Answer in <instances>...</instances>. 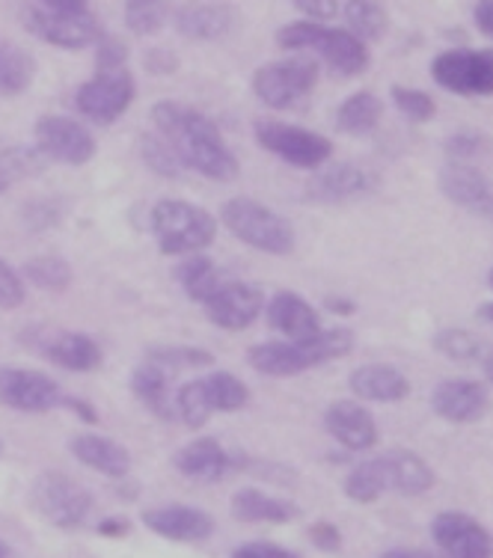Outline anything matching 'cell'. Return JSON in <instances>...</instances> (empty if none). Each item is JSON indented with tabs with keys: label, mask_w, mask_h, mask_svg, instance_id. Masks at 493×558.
I'll use <instances>...</instances> for the list:
<instances>
[{
	"label": "cell",
	"mask_w": 493,
	"mask_h": 558,
	"mask_svg": "<svg viewBox=\"0 0 493 558\" xmlns=\"http://www.w3.org/2000/svg\"><path fill=\"white\" fill-rule=\"evenodd\" d=\"M491 289H493V268H491Z\"/></svg>",
	"instance_id": "obj_61"
},
{
	"label": "cell",
	"mask_w": 493,
	"mask_h": 558,
	"mask_svg": "<svg viewBox=\"0 0 493 558\" xmlns=\"http://www.w3.org/2000/svg\"><path fill=\"white\" fill-rule=\"evenodd\" d=\"M377 558H443L437 553H431V549H417V547H396V549H386Z\"/></svg>",
	"instance_id": "obj_54"
},
{
	"label": "cell",
	"mask_w": 493,
	"mask_h": 558,
	"mask_svg": "<svg viewBox=\"0 0 493 558\" xmlns=\"http://www.w3.org/2000/svg\"><path fill=\"white\" fill-rule=\"evenodd\" d=\"M386 473H389V490L401 496H422L434 487V473L419 454L408 449H393L384 454Z\"/></svg>",
	"instance_id": "obj_29"
},
{
	"label": "cell",
	"mask_w": 493,
	"mask_h": 558,
	"mask_svg": "<svg viewBox=\"0 0 493 558\" xmlns=\"http://www.w3.org/2000/svg\"><path fill=\"white\" fill-rule=\"evenodd\" d=\"M479 318L488 324H493V301L484 303V306H479Z\"/></svg>",
	"instance_id": "obj_57"
},
{
	"label": "cell",
	"mask_w": 493,
	"mask_h": 558,
	"mask_svg": "<svg viewBox=\"0 0 493 558\" xmlns=\"http://www.w3.org/2000/svg\"><path fill=\"white\" fill-rule=\"evenodd\" d=\"M176 31L182 33L184 39L193 43H217L232 33L236 27V10L229 3H215V0H193L184 3L172 15Z\"/></svg>",
	"instance_id": "obj_22"
},
{
	"label": "cell",
	"mask_w": 493,
	"mask_h": 558,
	"mask_svg": "<svg viewBox=\"0 0 493 558\" xmlns=\"http://www.w3.org/2000/svg\"><path fill=\"white\" fill-rule=\"evenodd\" d=\"M434 84L455 96H493V48H452L431 63Z\"/></svg>",
	"instance_id": "obj_13"
},
{
	"label": "cell",
	"mask_w": 493,
	"mask_h": 558,
	"mask_svg": "<svg viewBox=\"0 0 493 558\" xmlns=\"http://www.w3.org/2000/svg\"><path fill=\"white\" fill-rule=\"evenodd\" d=\"M36 149L43 158L65 167H84L96 158V137L86 129L84 122L63 113H45L36 119Z\"/></svg>",
	"instance_id": "obj_12"
},
{
	"label": "cell",
	"mask_w": 493,
	"mask_h": 558,
	"mask_svg": "<svg viewBox=\"0 0 493 558\" xmlns=\"http://www.w3.org/2000/svg\"><path fill=\"white\" fill-rule=\"evenodd\" d=\"M434 348L440 354L449 356L455 363H476L484 356V344L482 339H476L467 330H458V327H446L434 336Z\"/></svg>",
	"instance_id": "obj_41"
},
{
	"label": "cell",
	"mask_w": 493,
	"mask_h": 558,
	"mask_svg": "<svg viewBox=\"0 0 493 558\" xmlns=\"http://www.w3.org/2000/svg\"><path fill=\"white\" fill-rule=\"evenodd\" d=\"M324 428L348 451H369L377 446V422L360 401L342 398L324 410Z\"/></svg>",
	"instance_id": "obj_18"
},
{
	"label": "cell",
	"mask_w": 493,
	"mask_h": 558,
	"mask_svg": "<svg viewBox=\"0 0 493 558\" xmlns=\"http://www.w3.org/2000/svg\"><path fill=\"white\" fill-rule=\"evenodd\" d=\"M345 496L357 505H372L389 490V473H386L384 454L372 458V461L357 463L351 473L345 475L342 484Z\"/></svg>",
	"instance_id": "obj_32"
},
{
	"label": "cell",
	"mask_w": 493,
	"mask_h": 558,
	"mask_svg": "<svg viewBox=\"0 0 493 558\" xmlns=\"http://www.w3.org/2000/svg\"><path fill=\"white\" fill-rule=\"evenodd\" d=\"M63 408L69 410V413H75V418H81L84 425H98V410L93 408V404H89L86 398L69 396V392H65Z\"/></svg>",
	"instance_id": "obj_50"
},
{
	"label": "cell",
	"mask_w": 493,
	"mask_h": 558,
	"mask_svg": "<svg viewBox=\"0 0 493 558\" xmlns=\"http://www.w3.org/2000/svg\"><path fill=\"white\" fill-rule=\"evenodd\" d=\"M143 65H146V72H152V75H170V72L179 69V57L167 51V48H152L143 57Z\"/></svg>",
	"instance_id": "obj_49"
},
{
	"label": "cell",
	"mask_w": 493,
	"mask_h": 558,
	"mask_svg": "<svg viewBox=\"0 0 493 558\" xmlns=\"http://www.w3.org/2000/svg\"><path fill=\"white\" fill-rule=\"evenodd\" d=\"M27 298V282L22 270H15L10 262L0 258V310H19Z\"/></svg>",
	"instance_id": "obj_43"
},
{
	"label": "cell",
	"mask_w": 493,
	"mask_h": 558,
	"mask_svg": "<svg viewBox=\"0 0 493 558\" xmlns=\"http://www.w3.org/2000/svg\"><path fill=\"white\" fill-rule=\"evenodd\" d=\"M0 558H12L10 544H7V541H3V537H0Z\"/></svg>",
	"instance_id": "obj_59"
},
{
	"label": "cell",
	"mask_w": 493,
	"mask_h": 558,
	"mask_svg": "<svg viewBox=\"0 0 493 558\" xmlns=\"http://www.w3.org/2000/svg\"><path fill=\"white\" fill-rule=\"evenodd\" d=\"M472 19H476V24H479V31H482L484 36H493V0H479Z\"/></svg>",
	"instance_id": "obj_52"
},
{
	"label": "cell",
	"mask_w": 493,
	"mask_h": 558,
	"mask_svg": "<svg viewBox=\"0 0 493 558\" xmlns=\"http://www.w3.org/2000/svg\"><path fill=\"white\" fill-rule=\"evenodd\" d=\"M69 451L75 454L77 463L86 470L108 478H129L131 473V451L105 434H77L69 440Z\"/></svg>",
	"instance_id": "obj_25"
},
{
	"label": "cell",
	"mask_w": 493,
	"mask_h": 558,
	"mask_svg": "<svg viewBox=\"0 0 493 558\" xmlns=\"http://www.w3.org/2000/svg\"><path fill=\"white\" fill-rule=\"evenodd\" d=\"M140 158H143V163L152 172H158L164 179H179L184 172V167L176 158V151H172L170 140L164 137V134H143L140 137Z\"/></svg>",
	"instance_id": "obj_40"
},
{
	"label": "cell",
	"mask_w": 493,
	"mask_h": 558,
	"mask_svg": "<svg viewBox=\"0 0 493 558\" xmlns=\"http://www.w3.org/2000/svg\"><path fill=\"white\" fill-rule=\"evenodd\" d=\"M0 458H3V440H0Z\"/></svg>",
	"instance_id": "obj_60"
},
{
	"label": "cell",
	"mask_w": 493,
	"mask_h": 558,
	"mask_svg": "<svg viewBox=\"0 0 493 558\" xmlns=\"http://www.w3.org/2000/svg\"><path fill=\"white\" fill-rule=\"evenodd\" d=\"M298 514H301L298 505L265 494L258 487H241L232 496V517L241 520V523H270V526H279V523H291Z\"/></svg>",
	"instance_id": "obj_27"
},
{
	"label": "cell",
	"mask_w": 493,
	"mask_h": 558,
	"mask_svg": "<svg viewBox=\"0 0 493 558\" xmlns=\"http://www.w3.org/2000/svg\"><path fill=\"white\" fill-rule=\"evenodd\" d=\"M24 27L43 39L51 48L60 51H84L93 48L101 36L96 15L89 10L84 12H51L39 7V3H27L24 7Z\"/></svg>",
	"instance_id": "obj_11"
},
{
	"label": "cell",
	"mask_w": 493,
	"mask_h": 558,
	"mask_svg": "<svg viewBox=\"0 0 493 558\" xmlns=\"http://www.w3.org/2000/svg\"><path fill=\"white\" fill-rule=\"evenodd\" d=\"M488 146V140L482 134H476V131H461V134H452L446 140V155L449 158H476L479 151Z\"/></svg>",
	"instance_id": "obj_46"
},
{
	"label": "cell",
	"mask_w": 493,
	"mask_h": 558,
	"mask_svg": "<svg viewBox=\"0 0 493 558\" xmlns=\"http://www.w3.org/2000/svg\"><path fill=\"white\" fill-rule=\"evenodd\" d=\"M152 125L170 140L172 151L184 170L220 184L232 182L241 170L224 131L217 129L215 119L205 117L203 110L164 98L152 105Z\"/></svg>",
	"instance_id": "obj_1"
},
{
	"label": "cell",
	"mask_w": 493,
	"mask_h": 558,
	"mask_svg": "<svg viewBox=\"0 0 493 558\" xmlns=\"http://www.w3.org/2000/svg\"><path fill=\"white\" fill-rule=\"evenodd\" d=\"M172 466L188 482L217 484L236 470V454H229L215 437H200V440L188 442V446L176 451Z\"/></svg>",
	"instance_id": "obj_20"
},
{
	"label": "cell",
	"mask_w": 493,
	"mask_h": 558,
	"mask_svg": "<svg viewBox=\"0 0 493 558\" xmlns=\"http://www.w3.org/2000/svg\"><path fill=\"white\" fill-rule=\"evenodd\" d=\"M431 537L443 558H493V535L464 511H440L431 520Z\"/></svg>",
	"instance_id": "obj_16"
},
{
	"label": "cell",
	"mask_w": 493,
	"mask_h": 558,
	"mask_svg": "<svg viewBox=\"0 0 493 558\" xmlns=\"http://www.w3.org/2000/svg\"><path fill=\"white\" fill-rule=\"evenodd\" d=\"M229 558H301V553L270 544V541H250V544H241V547L232 549Z\"/></svg>",
	"instance_id": "obj_45"
},
{
	"label": "cell",
	"mask_w": 493,
	"mask_h": 558,
	"mask_svg": "<svg viewBox=\"0 0 493 558\" xmlns=\"http://www.w3.org/2000/svg\"><path fill=\"white\" fill-rule=\"evenodd\" d=\"M143 526L176 544H203L215 535V517L193 505H158L143 511Z\"/></svg>",
	"instance_id": "obj_17"
},
{
	"label": "cell",
	"mask_w": 493,
	"mask_h": 558,
	"mask_svg": "<svg viewBox=\"0 0 493 558\" xmlns=\"http://www.w3.org/2000/svg\"><path fill=\"white\" fill-rule=\"evenodd\" d=\"M149 229L161 256L184 258L215 244L217 217L188 199H158L149 211Z\"/></svg>",
	"instance_id": "obj_4"
},
{
	"label": "cell",
	"mask_w": 493,
	"mask_h": 558,
	"mask_svg": "<svg viewBox=\"0 0 493 558\" xmlns=\"http://www.w3.org/2000/svg\"><path fill=\"white\" fill-rule=\"evenodd\" d=\"M7 191H10V172L0 163V194H7Z\"/></svg>",
	"instance_id": "obj_58"
},
{
	"label": "cell",
	"mask_w": 493,
	"mask_h": 558,
	"mask_svg": "<svg viewBox=\"0 0 493 558\" xmlns=\"http://www.w3.org/2000/svg\"><path fill=\"white\" fill-rule=\"evenodd\" d=\"M372 187H375V179L363 167H357V163H330L327 167L324 163V170L312 179L306 194L315 203L339 205L348 203V199H357V196H365Z\"/></svg>",
	"instance_id": "obj_24"
},
{
	"label": "cell",
	"mask_w": 493,
	"mask_h": 558,
	"mask_svg": "<svg viewBox=\"0 0 493 558\" xmlns=\"http://www.w3.org/2000/svg\"><path fill=\"white\" fill-rule=\"evenodd\" d=\"M354 351V333L348 327L318 330L306 339H282V342H258L246 351V363L265 377H294L315 365L342 360Z\"/></svg>",
	"instance_id": "obj_2"
},
{
	"label": "cell",
	"mask_w": 493,
	"mask_h": 558,
	"mask_svg": "<svg viewBox=\"0 0 493 558\" xmlns=\"http://www.w3.org/2000/svg\"><path fill=\"white\" fill-rule=\"evenodd\" d=\"M39 7L51 12H84L89 10V0H39Z\"/></svg>",
	"instance_id": "obj_53"
},
{
	"label": "cell",
	"mask_w": 493,
	"mask_h": 558,
	"mask_svg": "<svg viewBox=\"0 0 493 558\" xmlns=\"http://www.w3.org/2000/svg\"><path fill=\"white\" fill-rule=\"evenodd\" d=\"M220 223L236 241H241L250 250H258V253L289 256L294 250V226L253 196L226 199L224 208H220Z\"/></svg>",
	"instance_id": "obj_5"
},
{
	"label": "cell",
	"mask_w": 493,
	"mask_h": 558,
	"mask_svg": "<svg viewBox=\"0 0 493 558\" xmlns=\"http://www.w3.org/2000/svg\"><path fill=\"white\" fill-rule=\"evenodd\" d=\"M256 143L265 151L282 163H289L294 170H322L324 163H330L333 143L318 131L279 122V119H258L253 125Z\"/></svg>",
	"instance_id": "obj_6"
},
{
	"label": "cell",
	"mask_w": 493,
	"mask_h": 558,
	"mask_svg": "<svg viewBox=\"0 0 493 558\" xmlns=\"http://www.w3.org/2000/svg\"><path fill=\"white\" fill-rule=\"evenodd\" d=\"M265 322L282 339H306L322 330V315L298 291H277L265 303Z\"/></svg>",
	"instance_id": "obj_23"
},
{
	"label": "cell",
	"mask_w": 493,
	"mask_h": 558,
	"mask_svg": "<svg viewBox=\"0 0 493 558\" xmlns=\"http://www.w3.org/2000/svg\"><path fill=\"white\" fill-rule=\"evenodd\" d=\"M324 310L333 312V315H339V318H345V315H354L357 303L348 301V298H327V301H324Z\"/></svg>",
	"instance_id": "obj_55"
},
{
	"label": "cell",
	"mask_w": 493,
	"mask_h": 558,
	"mask_svg": "<svg viewBox=\"0 0 493 558\" xmlns=\"http://www.w3.org/2000/svg\"><path fill=\"white\" fill-rule=\"evenodd\" d=\"M348 387L360 401H375V404H396L401 398H408L410 380L396 365L369 363L360 365L348 377Z\"/></svg>",
	"instance_id": "obj_26"
},
{
	"label": "cell",
	"mask_w": 493,
	"mask_h": 558,
	"mask_svg": "<svg viewBox=\"0 0 493 558\" xmlns=\"http://www.w3.org/2000/svg\"><path fill=\"white\" fill-rule=\"evenodd\" d=\"M146 360L161 365L167 372H184V368H203V365L215 363V356L205 348L196 344H152L146 351Z\"/></svg>",
	"instance_id": "obj_38"
},
{
	"label": "cell",
	"mask_w": 493,
	"mask_h": 558,
	"mask_svg": "<svg viewBox=\"0 0 493 558\" xmlns=\"http://www.w3.org/2000/svg\"><path fill=\"white\" fill-rule=\"evenodd\" d=\"M24 282H31L33 289L39 291H51V294H60L72 286V279H75V270L72 265L65 262L63 256H33L24 262L22 268Z\"/></svg>",
	"instance_id": "obj_36"
},
{
	"label": "cell",
	"mask_w": 493,
	"mask_h": 558,
	"mask_svg": "<svg viewBox=\"0 0 493 558\" xmlns=\"http://www.w3.org/2000/svg\"><path fill=\"white\" fill-rule=\"evenodd\" d=\"M381 117H384V101L375 93L360 89L336 108V129L342 134H351V137H360V134L375 131Z\"/></svg>",
	"instance_id": "obj_30"
},
{
	"label": "cell",
	"mask_w": 493,
	"mask_h": 558,
	"mask_svg": "<svg viewBox=\"0 0 493 558\" xmlns=\"http://www.w3.org/2000/svg\"><path fill=\"white\" fill-rule=\"evenodd\" d=\"M172 15L170 0H125L122 3V22L125 31L134 36H155L167 27Z\"/></svg>",
	"instance_id": "obj_37"
},
{
	"label": "cell",
	"mask_w": 493,
	"mask_h": 558,
	"mask_svg": "<svg viewBox=\"0 0 493 558\" xmlns=\"http://www.w3.org/2000/svg\"><path fill=\"white\" fill-rule=\"evenodd\" d=\"M482 368H484V377L493 384V354L482 356Z\"/></svg>",
	"instance_id": "obj_56"
},
{
	"label": "cell",
	"mask_w": 493,
	"mask_h": 558,
	"mask_svg": "<svg viewBox=\"0 0 493 558\" xmlns=\"http://www.w3.org/2000/svg\"><path fill=\"white\" fill-rule=\"evenodd\" d=\"M172 408H176V418H182L188 428H203L205 422L212 418V408H208L203 392V380L200 377L184 380L172 396Z\"/></svg>",
	"instance_id": "obj_39"
},
{
	"label": "cell",
	"mask_w": 493,
	"mask_h": 558,
	"mask_svg": "<svg viewBox=\"0 0 493 558\" xmlns=\"http://www.w3.org/2000/svg\"><path fill=\"white\" fill-rule=\"evenodd\" d=\"M33 75H36L33 57L19 45L0 39V96H22L24 89H31Z\"/></svg>",
	"instance_id": "obj_34"
},
{
	"label": "cell",
	"mask_w": 493,
	"mask_h": 558,
	"mask_svg": "<svg viewBox=\"0 0 493 558\" xmlns=\"http://www.w3.org/2000/svg\"><path fill=\"white\" fill-rule=\"evenodd\" d=\"M137 98V81L125 69L113 72H96V75L77 86L75 110L89 122V125H113L129 113V108Z\"/></svg>",
	"instance_id": "obj_9"
},
{
	"label": "cell",
	"mask_w": 493,
	"mask_h": 558,
	"mask_svg": "<svg viewBox=\"0 0 493 558\" xmlns=\"http://www.w3.org/2000/svg\"><path fill=\"white\" fill-rule=\"evenodd\" d=\"M208 322L226 330V333H241L246 327L258 322V315L265 312V291L258 289L256 282L246 279H232L217 286L208 301L203 303Z\"/></svg>",
	"instance_id": "obj_15"
},
{
	"label": "cell",
	"mask_w": 493,
	"mask_h": 558,
	"mask_svg": "<svg viewBox=\"0 0 493 558\" xmlns=\"http://www.w3.org/2000/svg\"><path fill=\"white\" fill-rule=\"evenodd\" d=\"M96 532L101 537H113V541H117V537L129 535L131 523L125 517H101L96 523Z\"/></svg>",
	"instance_id": "obj_51"
},
{
	"label": "cell",
	"mask_w": 493,
	"mask_h": 558,
	"mask_svg": "<svg viewBox=\"0 0 493 558\" xmlns=\"http://www.w3.org/2000/svg\"><path fill=\"white\" fill-rule=\"evenodd\" d=\"M389 98H393V105H396V110L401 113L405 119H410V122H431L434 119V98L429 96V93H422V89H413V86H393V93H389Z\"/></svg>",
	"instance_id": "obj_42"
},
{
	"label": "cell",
	"mask_w": 493,
	"mask_h": 558,
	"mask_svg": "<svg viewBox=\"0 0 493 558\" xmlns=\"http://www.w3.org/2000/svg\"><path fill=\"white\" fill-rule=\"evenodd\" d=\"M345 15V31H351L357 39H363L365 45L377 43L386 33V7L384 0H345L342 7Z\"/></svg>",
	"instance_id": "obj_35"
},
{
	"label": "cell",
	"mask_w": 493,
	"mask_h": 558,
	"mask_svg": "<svg viewBox=\"0 0 493 558\" xmlns=\"http://www.w3.org/2000/svg\"><path fill=\"white\" fill-rule=\"evenodd\" d=\"M318 84V63L310 57H286L253 72V96L270 110H291L312 96Z\"/></svg>",
	"instance_id": "obj_7"
},
{
	"label": "cell",
	"mask_w": 493,
	"mask_h": 558,
	"mask_svg": "<svg viewBox=\"0 0 493 558\" xmlns=\"http://www.w3.org/2000/svg\"><path fill=\"white\" fill-rule=\"evenodd\" d=\"M96 48V72H113V69H125L129 63V45L117 39V36H98Z\"/></svg>",
	"instance_id": "obj_44"
},
{
	"label": "cell",
	"mask_w": 493,
	"mask_h": 558,
	"mask_svg": "<svg viewBox=\"0 0 493 558\" xmlns=\"http://www.w3.org/2000/svg\"><path fill=\"white\" fill-rule=\"evenodd\" d=\"M277 45L282 51H315L324 63L330 65L333 75L339 77L363 75L372 63L369 45L357 39L354 33L327 27L322 22H310V19L282 24L277 31Z\"/></svg>",
	"instance_id": "obj_3"
},
{
	"label": "cell",
	"mask_w": 493,
	"mask_h": 558,
	"mask_svg": "<svg viewBox=\"0 0 493 558\" xmlns=\"http://www.w3.org/2000/svg\"><path fill=\"white\" fill-rule=\"evenodd\" d=\"M200 380H203L205 401H208L212 413H238L250 404V387L232 372L215 368Z\"/></svg>",
	"instance_id": "obj_31"
},
{
	"label": "cell",
	"mask_w": 493,
	"mask_h": 558,
	"mask_svg": "<svg viewBox=\"0 0 493 558\" xmlns=\"http://www.w3.org/2000/svg\"><path fill=\"white\" fill-rule=\"evenodd\" d=\"M310 541H312V547L322 549V553H339V549H342V532L333 526L330 520H318V523H312Z\"/></svg>",
	"instance_id": "obj_48"
},
{
	"label": "cell",
	"mask_w": 493,
	"mask_h": 558,
	"mask_svg": "<svg viewBox=\"0 0 493 558\" xmlns=\"http://www.w3.org/2000/svg\"><path fill=\"white\" fill-rule=\"evenodd\" d=\"M291 3H294V10L301 12L303 19H310V22H322V24L336 19L339 10H342V0H291Z\"/></svg>",
	"instance_id": "obj_47"
},
{
	"label": "cell",
	"mask_w": 493,
	"mask_h": 558,
	"mask_svg": "<svg viewBox=\"0 0 493 558\" xmlns=\"http://www.w3.org/2000/svg\"><path fill=\"white\" fill-rule=\"evenodd\" d=\"M440 191L446 199L461 205L472 215H482L493 220V182L467 163H449L440 172Z\"/></svg>",
	"instance_id": "obj_21"
},
{
	"label": "cell",
	"mask_w": 493,
	"mask_h": 558,
	"mask_svg": "<svg viewBox=\"0 0 493 558\" xmlns=\"http://www.w3.org/2000/svg\"><path fill=\"white\" fill-rule=\"evenodd\" d=\"M131 392L137 398L143 408L149 410L152 416L170 422L176 418V408H172V389H170V372L155 363H140L131 372Z\"/></svg>",
	"instance_id": "obj_28"
},
{
	"label": "cell",
	"mask_w": 493,
	"mask_h": 558,
	"mask_svg": "<svg viewBox=\"0 0 493 558\" xmlns=\"http://www.w3.org/2000/svg\"><path fill=\"white\" fill-rule=\"evenodd\" d=\"M22 342L31 344L43 360L72 375H89L105 363L101 344L89 333H77V330H55L45 324H33L31 330L22 333Z\"/></svg>",
	"instance_id": "obj_10"
},
{
	"label": "cell",
	"mask_w": 493,
	"mask_h": 558,
	"mask_svg": "<svg viewBox=\"0 0 493 558\" xmlns=\"http://www.w3.org/2000/svg\"><path fill=\"white\" fill-rule=\"evenodd\" d=\"M488 404H491V396H488V387H482L479 380L452 377V380L437 384V389L431 392V410L452 425L479 422Z\"/></svg>",
	"instance_id": "obj_19"
},
{
	"label": "cell",
	"mask_w": 493,
	"mask_h": 558,
	"mask_svg": "<svg viewBox=\"0 0 493 558\" xmlns=\"http://www.w3.org/2000/svg\"><path fill=\"white\" fill-rule=\"evenodd\" d=\"M176 279L184 294L203 306L208 294L220 286V270H217L215 258H208L205 253H193V256L182 258V265L176 268Z\"/></svg>",
	"instance_id": "obj_33"
},
{
	"label": "cell",
	"mask_w": 493,
	"mask_h": 558,
	"mask_svg": "<svg viewBox=\"0 0 493 558\" xmlns=\"http://www.w3.org/2000/svg\"><path fill=\"white\" fill-rule=\"evenodd\" d=\"M65 389L55 377L24 368V365H0V404L15 413H51L63 408Z\"/></svg>",
	"instance_id": "obj_14"
},
{
	"label": "cell",
	"mask_w": 493,
	"mask_h": 558,
	"mask_svg": "<svg viewBox=\"0 0 493 558\" xmlns=\"http://www.w3.org/2000/svg\"><path fill=\"white\" fill-rule=\"evenodd\" d=\"M31 502L51 526L65 529V532L81 529L93 514V494L72 475L57 473V470L36 475Z\"/></svg>",
	"instance_id": "obj_8"
}]
</instances>
